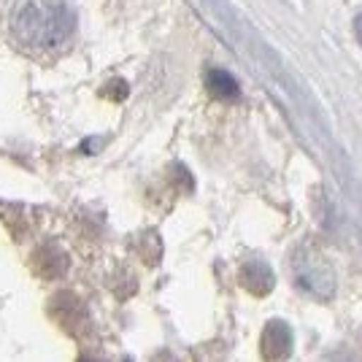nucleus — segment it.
Segmentation results:
<instances>
[{"instance_id": "1", "label": "nucleus", "mask_w": 362, "mask_h": 362, "mask_svg": "<svg viewBox=\"0 0 362 362\" xmlns=\"http://www.w3.org/2000/svg\"><path fill=\"white\" fill-rule=\"evenodd\" d=\"M74 8L65 0H19L11 16L14 35L30 49H54L71 38Z\"/></svg>"}, {"instance_id": "2", "label": "nucleus", "mask_w": 362, "mask_h": 362, "mask_svg": "<svg viewBox=\"0 0 362 362\" xmlns=\"http://www.w3.org/2000/svg\"><path fill=\"white\" fill-rule=\"evenodd\" d=\"M292 281L308 298L330 300L335 295V273L332 265L317 249H298L292 255Z\"/></svg>"}, {"instance_id": "3", "label": "nucleus", "mask_w": 362, "mask_h": 362, "mask_svg": "<svg viewBox=\"0 0 362 362\" xmlns=\"http://www.w3.org/2000/svg\"><path fill=\"white\" fill-rule=\"evenodd\" d=\"M289 354H292V330L287 322L273 319L262 330V357L268 362H281L289 360Z\"/></svg>"}, {"instance_id": "4", "label": "nucleus", "mask_w": 362, "mask_h": 362, "mask_svg": "<svg viewBox=\"0 0 362 362\" xmlns=\"http://www.w3.org/2000/svg\"><path fill=\"white\" fill-rule=\"evenodd\" d=\"M273 284H276V276H273L268 262H262V259H249V262H243L241 287L246 289V292H252L257 298H265L273 289Z\"/></svg>"}, {"instance_id": "5", "label": "nucleus", "mask_w": 362, "mask_h": 362, "mask_svg": "<svg viewBox=\"0 0 362 362\" xmlns=\"http://www.w3.org/2000/svg\"><path fill=\"white\" fill-rule=\"evenodd\" d=\"M206 90L216 100H235L241 95V87H238L235 76L222 71V68H209L206 71Z\"/></svg>"}, {"instance_id": "6", "label": "nucleus", "mask_w": 362, "mask_h": 362, "mask_svg": "<svg viewBox=\"0 0 362 362\" xmlns=\"http://www.w3.org/2000/svg\"><path fill=\"white\" fill-rule=\"evenodd\" d=\"M354 30H357V41L362 44V14L354 19Z\"/></svg>"}, {"instance_id": "7", "label": "nucleus", "mask_w": 362, "mask_h": 362, "mask_svg": "<svg viewBox=\"0 0 362 362\" xmlns=\"http://www.w3.org/2000/svg\"><path fill=\"white\" fill-rule=\"evenodd\" d=\"M78 362H100V360H92V357H81Z\"/></svg>"}]
</instances>
